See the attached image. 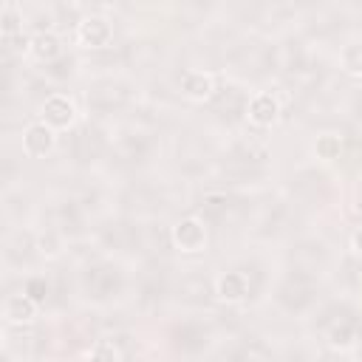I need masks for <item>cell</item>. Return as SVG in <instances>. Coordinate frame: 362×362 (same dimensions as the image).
I'll use <instances>...</instances> for the list:
<instances>
[{"label":"cell","instance_id":"5bb4252c","mask_svg":"<svg viewBox=\"0 0 362 362\" xmlns=\"http://www.w3.org/2000/svg\"><path fill=\"white\" fill-rule=\"evenodd\" d=\"M90 359H107V362H119L122 359V351L113 339H96V345H90L88 351Z\"/></svg>","mask_w":362,"mask_h":362},{"label":"cell","instance_id":"3957f363","mask_svg":"<svg viewBox=\"0 0 362 362\" xmlns=\"http://www.w3.org/2000/svg\"><path fill=\"white\" fill-rule=\"evenodd\" d=\"M74 42L79 48H88V51H99V48H107L113 42V23L102 14H88L76 23L74 28Z\"/></svg>","mask_w":362,"mask_h":362},{"label":"cell","instance_id":"8fae6325","mask_svg":"<svg viewBox=\"0 0 362 362\" xmlns=\"http://www.w3.org/2000/svg\"><path fill=\"white\" fill-rule=\"evenodd\" d=\"M311 150H314V158H317V161L334 164V161L342 156V136H337V133H322V136H317V141L311 144Z\"/></svg>","mask_w":362,"mask_h":362},{"label":"cell","instance_id":"e0dca14e","mask_svg":"<svg viewBox=\"0 0 362 362\" xmlns=\"http://www.w3.org/2000/svg\"><path fill=\"white\" fill-rule=\"evenodd\" d=\"M348 246H351V252L362 260V223L354 229V235H351V240H348Z\"/></svg>","mask_w":362,"mask_h":362},{"label":"cell","instance_id":"7c38bea8","mask_svg":"<svg viewBox=\"0 0 362 362\" xmlns=\"http://www.w3.org/2000/svg\"><path fill=\"white\" fill-rule=\"evenodd\" d=\"M339 68L348 76L362 79V40H351L339 48Z\"/></svg>","mask_w":362,"mask_h":362},{"label":"cell","instance_id":"30bf717a","mask_svg":"<svg viewBox=\"0 0 362 362\" xmlns=\"http://www.w3.org/2000/svg\"><path fill=\"white\" fill-rule=\"evenodd\" d=\"M0 34H3L6 42H11L14 37L23 34V8L14 0H6L3 3V11H0Z\"/></svg>","mask_w":362,"mask_h":362},{"label":"cell","instance_id":"9c48e42d","mask_svg":"<svg viewBox=\"0 0 362 362\" xmlns=\"http://www.w3.org/2000/svg\"><path fill=\"white\" fill-rule=\"evenodd\" d=\"M62 40H59V34H54V31H37V34H31V51H28V57H34L37 62H54V59H59L62 57Z\"/></svg>","mask_w":362,"mask_h":362},{"label":"cell","instance_id":"52a82bcc","mask_svg":"<svg viewBox=\"0 0 362 362\" xmlns=\"http://www.w3.org/2000/svg\"><path fill=\"white\" fill-rule=\"evenodd\" d=\"M181 96L195 102V105H204L215 96V74L212 71H201V68H189L181 74Z\"/></svg>","mask_w":362,"mask_h":362},{"label":"cell","instance_id":"4fadbf2b","mask_svg":"<svg viewBox=\"0 0 362 362\" xmlns=\"http://www.w3.org/2000/svg\"><path fill=\"white\" fill-rule=\"evenodd\" d=\"M356 328L354 325H348V322H339V325H334L331 331H328V345L334 348V351H351L354 345H356Z\"/></svg>","mask_w":362,"mask_h":362},{"label":"cell","instance_id":"9a60e30c","mask_svg":"<svg viewBox=\"0 0 362 362\" xmlns=\"http://www.w3.org/2000/svg\"><path fill=\"white\" fill-rule=\"evenodd\" d=\"M23 291H28L31 297L42 300V297H45V291H48V283H45V277H28V283H25V288H23Z\"/></svg>","mask_w":362,"mask_h":362},{"label":"cell","instance_id":"6da1fadb","mask_svg":"<svg viewBox=\"0 0 362 362\" xmlns=\"http://www.w3.org/2000/svg\"><path fill=\"white\" fill-rule=\"evenodd\" d=\"M170 240H173V249L181 252V255H201L209 246V229H206L204 218L184 215V218H178L173 223Z\"/></svg>","mask_w":362,"mask_h":362},{"label":"cell","instance_id":"8992f818","mask_svg":"<svg viewBox=\"0 0 362 362\" xmlns=\"http://www.w3.org/2000/svg\"><path fill=\"white\" fill-rule=\"evenodd\" d=\"M0 317L6 325H31L37 317H40V300L31 297L28 291H17V294H8L3 300V308H0Z\"/></svg>","mask_w":362,"mask_h":362},{"label":"cell","instance_id":"ac0fdd59","mask_svg":"<svg viewBox=\"0 0 362 362\" xmlns=\"http://www.w3.org/2000/svg\"><path fill=\"white\" fill-rule=\"evenodd\" d=\"M359 286H362V280H359Z\"/></svg>","mask_w":362,"mask_h":362},{"label":"cell","instance_id":"277c9868","mask_svg":"<svg viewBox=\"0 0 362 362\" xmlns=\"http://www.w3.org/2000/svg\"><path fill=\"white\" fill-rule=\"evenodd\" d=\"M280 113H283V105L277 99L274 90H255L246 102V119L249 124L255 127H272L280 122Z\"/></svg>","mask_w":362,"mask_h":362},{"label":"cell","instance_id":"ba28073f","mask_svg":"<svg viewBox=\"0 0 362 362\" xmlns=\"http://www.w3.org/2000/svg\"><path fill=\"white\" fill-rule=\"evenodd\" d=\"M215 297L226 305H240L249 297V277L243 272H221L215 277Z\"/></svg>","mask_w":362,"mask_h":362},{"label":"cell","instance_id":"7a4b0ae2","mask_svg":"<svg viewBox=\"0 0 362 362\" xmlns=\"http://www.w3.org/2000/svg\"><path fill=\"white\" fill-rule=\"evenodd\" d=\"M40 119L45 124H51L57 133H65V130L76 127L79 107H76L74 96H68V93H48L45 102L40 105Z\"/></svg>","mask_w":362,"mask_h":362},{"label":"cell","instance_id":"5b68a950","mask_svg":"<svg viewBox=\"0 0 362 362\" xmlns=\"http://www.w3.org/2000/svg\"><path fill=\"white\" fill-rule=\"evenodd\" d=\"M20 141H23V153L28 158H45L57 150V130L51 124H45L42 119H37V122L25 124Z\"/></svg>","mask_w":362,"mask_h":362},{"label":"cell","instance_id":"2e32d148","mask_svg":"<svg viewBox=\"0 0 362 362\" xmlns=\"http://www.w3.org/2000/svg\"><path fill=\"white\" fill-rule=\"evenodd\" d=\"M40 252L45 255V257H57L59 255V240L54 238V235H48V240H45V235L40 238Z\"/></svg>","mask_w":362,"mask_h":362}]
</instances>
